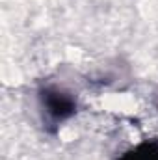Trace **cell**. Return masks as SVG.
Instances as JSON below:
<instances>
[{
	"mask_svg": "<svg viewBox=\"0 0 158 160\" xmlns=\"http://www.w3.org/2000/svg\"><path fill=\"white\" fill-rule=\"evenodd\" d=\"M119 160H158V143H140L126 151Z\"/></svg>",
	"mask_w": 158,
	"mask_h": 160,
	"instance_id": "obj_2",
	"label": "cell"
},
{
	"mask_svg": "<svg viewBox=\"0 0 158 160\" xmlns=\"http://www.w3.org/2000/svg\"><path fill=\"white\" fill-rule=\"evenodd\" d=\"M153 102H155V106L158 108V89L155 91V95H153Z\"/></svg>",
	"mask_w": 158,
	"mask_h": 160,
	"instance_id": "obj_3",
	"label": "cell"
},
{
	"mask_svg": "<svg viewBox=\"0 0 158 160\" xmlns=\"http://www.w3.org/2000/svg\"><path fill=\"white\" fill-rule=\"evenodd\" d=\"M37 108L45 127L60 128L78 112V97L58 84H45L37 89Z\"/></svg>",
	"mask_w": 158,
	"mask_h": 160,
	"instance_id": "obj_1",
	"label": "cell"
}]
</instances>
